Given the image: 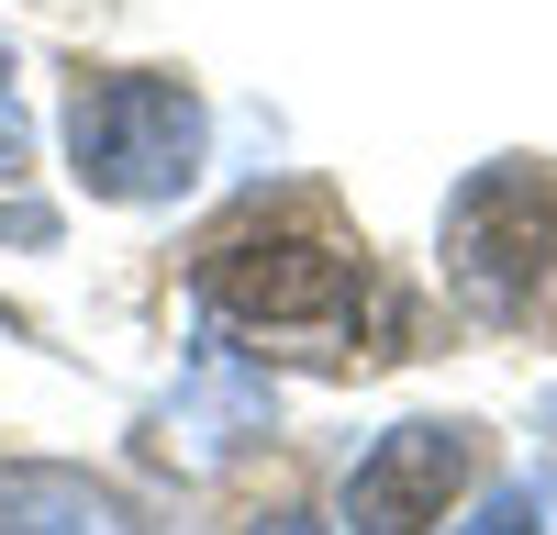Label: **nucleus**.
Listing matches in <instances>:
<instances>
[{
  "instance_id": "nucleus-1",
  "label": "nucleus",
  "mask_w": 557,
  "mask_h": 535,
  "mask_svg": "<svg viewBox=\"0 0 557 535\" xmlns=\"http://www.w3.org/2000/svg\"><path fill=\"white\" fill-rule=\"evenodd\" d=\"M201 146H212L201 101L178 78H157V67L78 78V101H67V157H78V178L101 201H178L201 178Z\"/></svg>"
},
{
  "instance_id": "nucleus-2",
  "label": "nucleus",
  "mask_w": 557,
  "mask_h": 535,
  "mask_svg": "<svg viewBox=\"0 0 557 535\" xmlns=\"http://www.w3.org/2000/svg\"><path fill=\"white\" fill-rule=\"evenodd\" d=\"M201 301L223 324H257V335H346L357 257L323 246V235H257V223H235L201 257Z\"/></svg>"
},
{
  "instance_id": "nucleus-3",
  "label": "nucleus",
  "mask_w": 557,
  "mask_h": 535,
  "mask_svg": "<svg viewBox=\"0 0 557 535\" xmlns=\"http://www.w3.org/2000/svg\"><path fill=\"white\" fill-rule=\"evenodd\" d=\"M546 223H557V190L535 167H491L457 190L446 212V257H457V279H469L480 312H513L535 290V268H546Z\"/></svg>"
},
{
  "instance_id": "nucleus-4",
  "label": "nucleus",
  "mask_w": 557,
  "mask_h": 535,
  "mask_svg": "<svg viewBox=\"0 0 557 535\" xmlns=\"http://www.w3.org/2000/svg\"><path fill=\"white\" fill-rule=\"evenodd\" d=\"M457 480H469V435H457V424H391L357 458L346 513H357V535H424Z\"/></svg>"
},
{
  "instance_id": "nucleus-5",
  "label": "nucleus",
  "mask_w": 557,
  "mask_h": 535,
  "mask_svg": "<svg viewBox=\"0 0 557 535\" xmlns=\"http://www.w3.org/2000/svg\"><path fill=\"white\" fill-rule=\"evenodd\" d=\"M168 435L190 446L201 469L235 458L246 435H268V369H246L235 346H201V369L178 380V401H168Z\"/></svg>"
},
{
  "instance_id": "nucleus-6",
  "label": "nucleus",
  "mask_w": 557,
  "mask_h": 535,
  "mask_svg": "<svg viewBox=\"0 0 557 535\" xmlns=\"http://www.w3.org/2000/svg\"><path fill=\"white\" fill-rule=\"evenodd\" d=\"M0 535H123L78 469H0Z\"/></svg>"
},
{
  "instance_id": "nucleus-7",
  "label": "nucleus",
  "mask_w": 557,
  "mask_h": 535,
  "mask_svg": "<svg viewBox=\"0 0 557 535\" xmlns=\"http://www.w3.org/2000/svg\"><path fill=\"white\" fill-rule=\"evenodd\" d=\"M535 524H546V490H535V480H513V490H491V502L457 524V535H535Z\"/></svg>"
},
{
  "instance_id": "nucleus-8",
  "label": "nucleus",
  "mask_w": 557,
  "mask_h": 535,
  "mask_svg": "<svg viewBox=\"0 0 557 535\" xmlns=\"http://www.w3.org/2000/svg\"><path fill=\"white\" fill-rule=\"evenodd\" d=\"M0 178H23V112H12V89H0Z\"/></svg>"
},
{
  "instance_id": "nucleus-9",
  "label": "nucleus",
  "mask_w": 557,
  "mask_h": 535,
  "mask_svg": "<svg viewBox=\"0 0 557 535\" xmlns=\"http://www.w3.org/2000/svg\"><path fill=\"white\" fill-rule=\"evenodd\" d=\"M268 535H323V524H268Z\"/></svg>"
},
{
  "instance_id": "nucleus-10",
  "label": "nucleus",
  "mask_w": 557,
  "mask_h": 535,
  "mask_svg": "<svg viewBox=\"0 0 557 535\" xmlns=\"http://www.w3.org/2000/svg\"><path fill=\"white\" fill-rule=\"evenodd\" d=\"M0 78H12V67H0Z\"/></svg>"
}]
</instances>
